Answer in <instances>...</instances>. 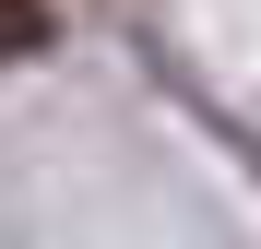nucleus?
<instances>
[{
  "label": "nucleus",
  "mask_w": 261,
  "mask_h": 249,
  "mask_svg": "<svg viewBox=\"0 0 261 249\" xmlns=\"http://www.w3.org/2000/svg\"><path fill=\"white\" fill-rule=\"evenodd\" d=\"M48 36H60V12H48V0H0V60H36Z\"/></svg>",
  "instance_id": "f257e3e1"
}]
</instances>
